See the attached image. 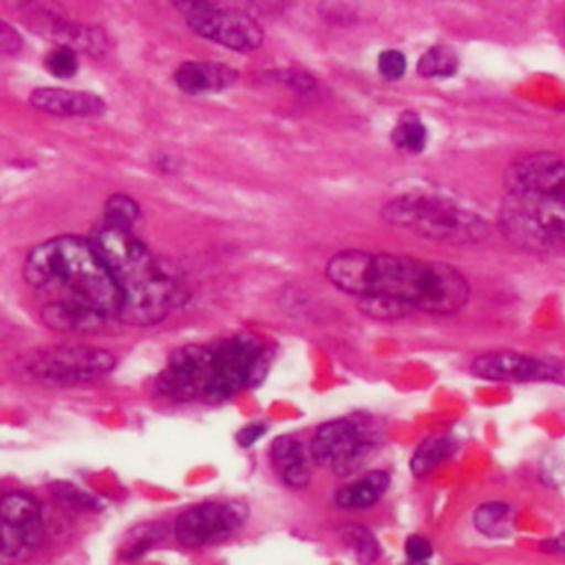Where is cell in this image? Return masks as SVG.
<instances>
[{
    "label": "cell",
    "instance_id": "cell-1",
    "mask_svg": "<svg viewBox=\"0 0 565 565\" xmlns=\"http://www.w3.org/2000/svg\"><path fill=\"white\" fill-rule=\"evenodd\" d=\"M329 282L358 298H388L408 311L450 316L466 307L470 285L466 276L444 260L404 254L342 249L324 267Z\"/></svg>",
    "mask_w": 565,
    "mask_h": 565
},
{
    "label": "cell",
    "instance_id": "cell-2",
    "mask_svg": "<svg viewBox=\"0 0 565 565\" xmlns=\"http://www.w3.org/2000/svg\"><path fill=\"white\" fill-rule=\"evenodd\" d=\"M22 276L33 289L51 294V300L77 302L104 318L119 313L121 289L90 241L55 236L35 245L24 258Z\"/></svg>",
    "mask_w": 565,
    "mask_h": 565
},
{
    "label": "cell",
    "instance_id": "cell-3",
    "mask_svg": "<svg viewBox=\"0 0 565 565\" xmlns=\"http://www.w3.org/2000/svg\"><path fill=\"white\" fill-rule=\"evenodd\" d=\"M382 216L422 238L450 245H470L488 236V221L457 199L437 192H406L382 207Z\"/></svg>",
    "mask_w": 565,
    "mask_h": 565
},
{
    "label": "cell",
    "instance_id": "cell-4",
    "mask_svg": "<svg viewBox=\"0 0 565 565\" xmlns=\"http://www.w3.org/2000/svg\"><path fill=\"white\" fill-rule=\"evenodd\" d=\"M497 225L510 243L527 252L565 256V203L508 192Z\"/></svg>",
    "mask_w": 565,
    "mask_h": 565
},
{
    "label": "cell",
    "instance_id": "cell-5",
    "mask_svg": "<svg viewBox=\"0 0 565 565\" xmlns=\"http://www.w3.org/2000/svg\"><path fill=\"white\" fill-rule=\"evenodd\" d=\"M121 289V307L117 318L128 324H157L177 307L188 302V287L174 269L154 256L152 263L117 282Z\"/></svg>",
    "mask_w": 565,
    "mask_h": 565
},
{
    "label": "cell",
    "instance_id": "cell-6",
    "mask_svg": "<svg viewBox=\"0 0 565 565\" xmlns=\"http://www.w3.org/2000/svg\"><path fill=\"white\" fill-rule=\"evenodd\" d=\"M212 349V384L205 402L218 404L243 388L256 386L269 366L271 351L252 333H234Z\"/></svg>",
    "mask_w": 565,
    "mask_h": 565
},
{
    "label": "cell",
    "instance_id": "cell-7",
    "mask_svg": "<svg viewBox=\"0 0 565 565\" xmlns=\"http://www.w3.org/2000/svg\"><path fill=\"white\" fill-rule=\"evenodd\" d=\"M377 430L371 422L355 417L333 419L316 428L309 441V455L318 466L331 468L338 477H349L362 468L377 446Z\"/></svg>",
    "mask_w": 565,
    "mask_h": 565
},
{
    "label": "cell",
    "instance_id": "cell-8",
    "mask_svg": "<svg viewBox=\"0 0 565 565\" xmlns=\"http://www.w3.org/2000/svg\"><path fill=\"white\" fill-rule=\"evenodd\" d=\"M117 360L110 351L88 344H60L24 358V373L49 384H79L108 375Z\"/></svg>",
    "mask_w": 565,
    "mask_h": 565
},
{
    "label": "cell",
    "instance_id": "cell-9",
    "mask_svg": "<svg viewBox=\"0 0 565 565\" xmlns=\"http://www.w3.org/2000/svg\"><path fill=\"white\" fill-rule=\"evenodd\" d=\"M188 26L205 40L234 51H254L263 44L260 24L241 9L218 7L214 2H179Z\"/></svg>",
    "mask_w": 565,
    "mask_h": 565
},
{
    "label": "cell",
    "instance_id": "cell-10",
    "mask_svg": "<svg viewBox=\"0 0 565 565\" xmlns=\"http://www.w3.org/2000/svg\"><path fill=\"white\" fill-rule=\"evenodd\" d=\"M243 501H205L183 510L172 525L179 545L196 550L236 534L247 521Z\"/></svg>",
    "mask_w": 565,
    "mask_h": 565
},
{
    "label": "cell",
    "instance_id": "cell-11",
    "mask_svg": "<svg viewBox=\"0 0 565 565\" xmlns=\"http://www.w3.org/2000/svg\"><path fill=\"white\" fill-rule=\"evenodd\" d=\"M212 384V349L188 344L170 353L157 375V391L172 402L203 399Z\"/></svg>",
    "mask_w": 565,
    "mask_h": 565
},
{
    "label": "cell",
    "instance_id": "cell-12",
    "mask_svg": "<svg viewBox=\"0 0 565 565\" xmlns=\"http://www.w3.org/2000/svg\"><path fill=\"white\" fill-rule=\"evenodd\" d=\"M505 190L565 203V157L554 152L519 157L505 170Z\"/></svg>",
    "mask_w": 565,
    "mask_h": 565
},
{
    "label": "cell",
    "instance_id": "cell-13",
    "mask_svg": "<svg viewBox=\"0 0 565 565\" xmlns=\"http://www.w3.org/2000/svg\"><path fill=\"white\" fill-rule=\"evenodd\" d=\"M477 377L494 382H561L563 366L552 360L519 353V351H488L470 362Z\"/></svg>",
    "mask_w": 565,
    "mask_h": 565
},
{
    "label": "cell",
    "instance_id": "cell-14",
    "mask_svg": "<svg viewBox=\"0 0 565 565\" xmlns=\"http://www.w3.org/2000/svg\"><path fill=\"white\" fill-rule=\"evenodd\" d=\"M31 106L38 110L60 115V117H97L104 113L106 104L102 97L86 90H68L55 86L35 88L29 97Z\"/></svg>",
    "mask_w": 565,
    "mask_h": 565
},
{
    "label": "cell",
    "instance_id": "cell-15",
    "mask_svg": "<svg viewBox=\"0 0 565 565\" xmlns=\"http://www.w3.org/2000/svg\"><path fill=\"white\" fill-rule=\"evenodd\" d=\"M238 73L218 62H183L174 71V84L188 93V95H203V93H216L234 84Z\"/></svg>",
    "mask_w": 565,
    "mask_h": 565
},
{
    "label": "cell",
    "instance_id": "cell-16",
    "mask_svg": "<svg viewBox=\"0 0 565 565\" xmlns=\"http://www.w3.org/2000/svg\"><path fill=\"white\" fill-rule=\"evenodd\" d=\"M42 322L51 327L53 331H64V333H90L97 331L104 324V316L68 300H49L40 309Z\"/></svg>",
    "mask_w": 565,
    "mask_h": 565
},
{
    "label": "cell",
    "instance_id": "cell-17",
    "mask_svg": "<svg viewBox=\"0 0 565 565\" xmlns=\"http://www.w3.org/2000/svg\"><path fill=\"white\" fill-rule=\"evenodd\" d=\"M271 463L289 488H305L311 479L307 452L296 437H278L271 444Z\"/></svg>",
    "mask_w": 565,
    "mask_h": 565
},
{
    "label": "cell",
    "instance_id": "cell-18",
    "mask_svg": "<svg viewBox=\"0 0 565 565\" xmlns=\"http://www.w3.org/2000/svg\"><path fill=\"white\" fill-rule=\"evenodd\" d=\"M0 519L20 530L35 532V534L44 536L42 505L31 492L11 490V492L0 494Z\"/></svg>",
    "mask_w": 565,
    "mask_h": 565
},
{
    "label": "cell",
    "instance_id": "cell-19",
    "mask_svg": "<svg viewBox=\"0 0 565 565\" xmlns=\"http://www.w3.org/2000/svg\"><path fill=\"white\" fill-rule=\"evenodd\" d=\"M391 486V477L384 470H371L355 481L344 483L335 492V503L344 510H360L375 505Z\"/></svg>",
    "mask_w": 565,
    "mask_h": 565
},
{
    "label": "cell",
    "instance_id": "cell-20",
    "mask_svg": "<svg viewBox=\"0 0 565 565\" xmlns=\"http://www.w3.org/2000/svg\"><path fill=\"white\" fill-rule=\"evenodd\" d=\"M514 510L505 501H486L472 510V525L486 539L499 541L514 532Z\"/></svg>",
    "mask_w": 565,
    "mask_h": 565
},
{
    "label": "cell",
    "instance_id": "cell-21",
    "mask_svg": "<svg viewBox=\"0 0 565 565\" xmlns=\"http://www.w3.org/2000/svg\"><path fill=\"white\" fill-rule=\"evenodd\" d=\"M457 444L452 437L448 435H433L426 437L424 441H419V446L415 448L413 457H411V472L415 477H424L430 470H435L441 461H446L452 452H455Z\"/></svg>",
    "mask_w": 565,
    "mask_h": 565
},
{
    "label": "cell",
    "instance_id": "cell-22",
    "mask_svg": "<svg viewBox=\"0 0 565 565\" xmlns=\"http://www.w3.org/2000/svg\"><path fill=\"white\" fill-rule=\"evenodd\" d=\"M342 541L349 547V552L364 565H371L380 558L382 550L373 532L360 523H349L342 527Z\"/></svg>",
    "mask_w": 565,
    "mask_h": 565
},
{
    "label": "cell",
    "instance_id": "cell-23",
    "mask_svg": "<svg viewBox=\"0 0 565 565\" xmlns=\"http://www.w3.org/2000/svg\"><path fill=\"white\" fill-rule=\"evenodd\" d=\"M459 68V57L450 46H430L417 62V71L424 77H450Z\"/></svg>",
    "mask_w": 565,
    "mask_h": 565
},
{
    "label": "cell",
    "instance_id": "cell-24",
    "mask_svg": "<svg viewBox=\"0 0 565 565\" xmlns=\"http://www.w3.org/2000/svg\"><path fill=\"white\" fill-rule=\"evenodd\" d=\"M391 139L397 148H402L406 152H422L428 143V130L417 115H404L395 124Z\"/></svg>",
    "mask_w": 565,
    "mask_h": 565
},
{
    "label": "cell",
    "instance_id": "cell-25",
    "mask_svg": "<svg viewBox=\"0 0 565 565\" xmlns=\"http://www.w3.org/2000/svg\"><path fill=\"white\" fill-rule=\"evenodd\" d=\"M139 218V205L135 199H130L124 192L110 194L104 203V223L124 227V230H132L135 221Z\"/></svg>",
    "mask_w": 565,
    "mask_h": 565
},
{
    "label": "cell",
    "instance_id": "cell-26",
    "mask_svg": "<svg viewBox=\"0 0 565 565\" xmlns=\"http://www.w3.org/2000/svg\"><path fill=\"white\" fill-rule=\"evenodd\" d=\"M51 494L60 503H64L68 508H75V510H90V512H95V510L102 508V501L95 494H90V492L68 483V481H55L51 486Z\"/></svg>",
    "mask_w": 565,
    "mask_h": 565
},
{
    "label": "cell",
    "instance_id": "cell-27",
    "mask_svg": "<svg viewBox=\"0 0 565 565\" xmlns=\"http://www.w3.org/2000/svg\"><path fill=\"white\" fill-rule=\"evenodd\" d=\"M46 68L55 77H62V79L73 77L75 71H77V53H75V49L73 46H64V44L53 49L46 55Z\"/></svg>",
    "mask_w": 565,
    "mask_h": 565
},
{
    "label": "cell",
    "instance_id": "cell-28",
    "mask_svg": "<svg viewBox=\"0 0 565 565\" xmlns=\"http://www.w3.org/2000/svg\"><path fill=\"white\" fill-rule=\"evenodd\" d=\"M360 309L371 316V318H380V320H391V318H402L408 313V309L395 300L388 298H360Z\"/></svg>",
    "mask_w": 565,
    "mask_h": 565
},
{
    "label": "cell",
    "instance_id": "cell-29",
    "mask_svg": "<svg viewBox=\"0 0 565 565\" xmlns=\"http://www.w3.org/2000/svg\"><path fill=\"white\" fill-rule=\"evenodd\" d=\"M377 71L386 79H399L406 73V57L397 49H386L377 57Z\"/></svg>",
    "mask_w": 565,
    "mask_h": 565
},
{
    "label": "cell",
    "instance_id": "cell-30",
    "mask_svg": "<svg viewBox=\"0 0 565 565\" xmlns=\"http://www.w3.org/2000/svg\"><path fill=\"white\" fill-rule=\"evenodd\" d=\"M404 552H406L408 561H428L433 556V545H430L428 539L413 534V536L406 539Z\"/></svg>",
    "mask_w": 565,
    "mask_h": 565
},
{
    "label": "cell",
    "instance_id": "cell-31",
    "mask_svg": "<svg viewBox=\"0 0 565 565\" xmlns=\"http://www.w3.org/2000/svg\"><path fill=\"white\" fill-rule=\"evenodd\" d=\"M22 49L20 33L4 20H0V53L2 55H15Z\"/></svg>",
    "mask_w": 565,
    "mask_h": 565
},
{
    "label": "cell",
    "instance_id": "cell-32",
    "mask_svg": "<svg viewBox=\"0 0 565 565\" xmlns=\"http://www.w3.org/2000/svg\"><path fill=\"white\" fill-rule=\"evenodd\" d=\"M265 433H267V424H263V422H252V424H245V426L236 433V441H238V446L249 448V446H254Z\"/></svg>",
    "mask_w": 565,
    "mask_h": 565
},
{
    "label": "cell",
    "instance_id": "cell-33",
    "mask_svg": "<svg viewBox=\"0 0 565 565\" xmlns=\"http://www.w3.org/2000/svg\"><path fill=\"white\" fill-rule=\"evenodd\" d=\"M282 79H285L291 88L302 90V93L313 90V86H316L313 77H309V75L302 73V71H282Z\"/></svg>",
    "mask_w": 565,
    "mask_h": 565
},
{
    "label": "cell",
    "instance_id": "cell-34",
    "mask_svg": "<svg viewBox=\"0 0 565 565\" xmlns=\"http://www.w3.org/2000/svg\"><path fill=\"white\" fill-rule=\"evenodd\" d=\"M543 550L565 554V534H563V536H558V539H554V541H550V543H545V547H543Z\"/></svg>",
    "mask_w": 565,
    "mask_h": 565
},
{
    "label": "cell",
    "instance_id": "cell-35",
    "mask_svg": "<svg viewBox=\"0 0 565 565\" xmlns=\"http://www.w3.org/2000/svg\"><path fill=\"white\" fill-rule=\"evenodd\" d=\"M404 565H428V561H406Z\"/></svg>",
    "mask_w": 565,
    "mask_h": 565
}]
</instances>
